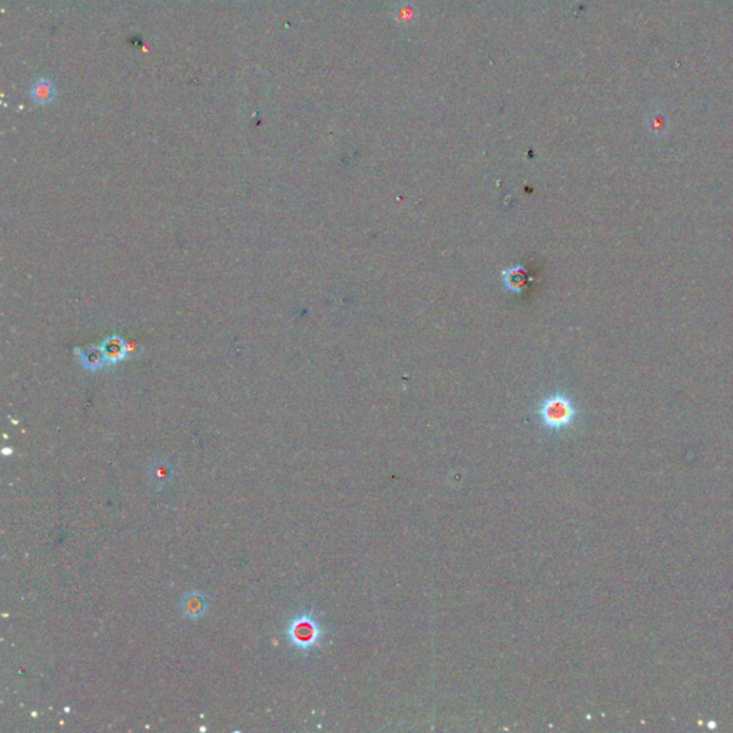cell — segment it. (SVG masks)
Returning <instances> with one entry per match:
<instances>
[{
	"mask_svg": "<svg viewBox=\"0 0 733 733\" xmlns=\"http://www.w3.org/2000/svg\"><path fill=\"white\" fill-rule=\"evenodd\" d=\"M325 637V629L317 619L314 610L296 613L285 627V639L295 651L310 655L318 649Z\"/></svg>",
	"mask_w": 733,
	"mask_h": 733,
	"instance_id": "cell-1",
	"label": "cell"
},
{
	"mask_svg": "<svg viewBox=\"0 0 733 733\" xmlns=\"http://www.w3.org/2000/svg\"><path fill=\"white\" fill-rule=\"evenodd\" d=\"M537 414L546 430L551 433H560L575 425L579 411L569 396L558 393L544 399L539 406Z\"/></svg>",
	"mask_w": 733,
	"mask_h": 733,
	"instance_id": "cell-2",
	"label": "cell"
},
{
	"mask_svg": "<svg viewBox=\"0 0 733 733\" xmlns=\"http://www.w3.org/2000/svg\"><path fill=\"white\" fill-rule=\"evenodd\" d=\"M181 609H182V613L185 618L192 619V620L199 619L205 615V612L208 609V599L203 593H199V591L187 593L182 597Z\"/></svg>",
	"mask_w": 733,
	"mask_h": 733,
	"instance_id": "cell-3",
	"label": "cell"
},
{
	"mask_svg": "<svg viewBox=\"0 0 733 733\" xmlns=\"http://www.w3.org/2000/svg\"><path fill=\"white\" fill-rule=\"evenodd\" d=\"M148 476L151 483L158 491H162L170 482L174 480V467H172L168 461L159 460L155 461L148 471Z\"/></svg>",
	"mask_w": 733,
	"mask_h": 733,
	"instance_id": "cell-4",
	"label": "cell"
},
{
	"mask_svg": "<svg viewBox=\"0 0 733 733\" xmlns=\"http://www.w3.org/2000/svg\"><path fill=\"white\" fill-rule=\"evenodd\" d=\"M32 98L35 102L40 104V105H45V104H49L54 98H55V88L54 84L46 80V79H42L39 80L32 89Z\"/></svg>",
	"mask_w": 733,
	"mask_h": 733,
	"instance_id": "cell-5",
	"label": "cell"
},
{
	"mask_svg": "<svg viewBox=\"0 0 733 733\" xmlns=\"http://www.w3.org/2000/svg\"><path fill=\"white\" fill-rule=\"evenodd\" d=\"M102 353H104V356H105L106 360H111V361L119 360V358L123 356V344H122V341L118 339V338L108 339V341L104 344Z\"/></svg>",
	"mask_w": 733,
	"mask_h": 733,
	"instance_id": "cell-6",
	"label": "cell"
},
{
	"mask_svg": "<svg viewBox=\"0 0 733 733\" xmlns=\"http://www.w3.org/2000/svg\"><path fill=\"white\" fill-rule=\"evenodd\" d=\"M105 360V356L102 351H88V353H83V364L88 367V368H98L102 365Z\"/></svg>",
	"mask_w": 733,
	"mask_h": 733,
	"instance_id": "cell-7",
	"label": "cell"
}]
</instances>
